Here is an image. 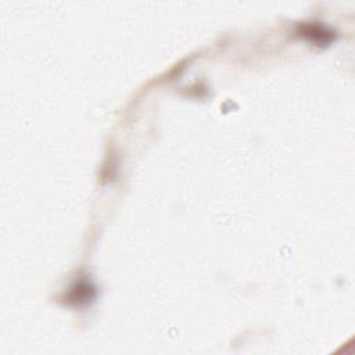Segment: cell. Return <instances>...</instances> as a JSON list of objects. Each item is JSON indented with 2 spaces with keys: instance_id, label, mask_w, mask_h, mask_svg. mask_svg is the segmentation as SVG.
I'll return each mask as SVG.
<instances>
[{
  "instance_id": "cell-2",
  "label": "cell",
  "mask_w": 355,
  "mask_h": 355,
  "mask_svg": "<svg viewBox=\"0 0 355 355\" xmlns=\"http://www.w3.org/2000/svg\"><path fill=\"white\" fill-rule=\"evenodd\" d=\"M94 295H96L94 287L86 280H79L69 287V291L65 294L64 300L69 305L82 306L89 304L94 298Z\"/></svg>"
},
{
  "instance_id": "cell-1",
  "label": "cell",
  "mask_w": 355,
  "mask_h": 355,
  "mask_svg": "<svg viewBox=\"0 0 355 355\" xmlns=\"http://www.w3.org/2000/svg\"><path fill=\"white\" fill-rule=\"evenodd\" d=\"M298 32L302 37H305L308 42L315 43L316 46H327L336 39L334 31L330 28L316 24V22H308L298 26Z\"/></svg>"
}]
</instances>
